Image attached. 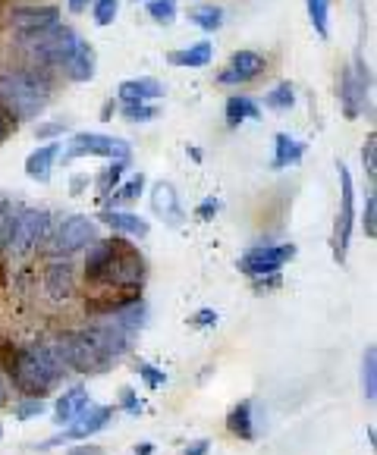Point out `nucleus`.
<instances>
[{"label": "nucleus", "instance_id": "nucleus-1", "mask_svg": "<svg viewBox=\"0 0 377 455\" xmlns=\"http://www.w3.org/2000/svg\"><path fill=\"white\" fill-rule=\"evenodd\" d=\"M141 280H145V261L135 245L126 239H98L88 245L85 258V308L92 315H110L129 301L141 299Z\"/></svg>", "mask_w": 377, "mask_h": 455}, {"label": "nucleus", "instance_id": "nucleus-2", "mask_svg": "<svg viewBox=\"0 0 377 455\" xmlns=\"http://www.w3.org/2000/svg\"><path fill=\"white\" fill-rule=\"evenodd\" d=\"M0 368L7 371V380H13V387L26 399H44L57 383L69 377L54 339L35 342V346H16V342L4 339L0 342Z\"/></svg>", "mask_w": 377, "mask_h": 455}, {"label": "nucleus", "instance_id": "nucleus-3", "mask_svg": "<svg viewBox=\"0 0 377 455\" xmlns=\"http://www.w3.org/2000/svg\"><path fill=\"white\" fill-rule=\"evenodd\" d=\"M51 100V85L44 76L28 73V69H13L0 76V108L7 110L13 120H35Z\"/></svg>", "mask_w": 377, "mask_h": 455}, {"label": "nucleus", "instance_id": "nucleus-4", "mask_svg": "<svg viewBox=\"0 0 377 455\" xmlns=\"http://www.w3.org/2000/svg\"><path fill=\"white\" fill-rule=\"evenodd\" d=\"M54 346H57V352H60L69 374H104V371L114 368V358L92 339L88 330H69V333H60L54 339Z\"/></svg>", "mask_w": 377, "mask_h": 455}, {"label": "nucleus", "instance_id": "nucleus-5", "mask_svg": "<svg viewBox=\"0 0 377 455\" xmlns=\"http://www.w3.org/2000/svg\"><path fill=\"white\" fill-rule=\"evenodd\" d=\"M76 44H79V35L67 26H51L44 32L26 35V41H22L26 54L35 57L38 63H44V67H67Z\"/></svg>", "mask_w": 377, "mask_h": 455}, {"label": "nucleus", "instance_id": "nucleus-6", "mask_svg": "<svg viewBox=\"0 0 377 455\" xmlns=\"http://www.w3.org/2000/svg\"><path fill=\"white\" fill-rule=\"evenodd\" d=\"M47 233H51V214L41 208H22L13 214L7 245L4 248H10L16 258H26L47 239Z\"/></svg>", "mask_w": 377, "mask_h": 455}, {"label": "nucleus", "instance_id": "nucleus-7", "mask_svg": "<svg viewBox=\"0 0 377 455\" xmlns=\"http://www.w3.org/2000/svg\"><path fill=\"white\" fill-rule=\"evenodd\" d=\"M79 157H114V161H129L132 148L129 141L114 139L101 132H76L69 145L63 148V161H79Z\"/></svg>", "mask_w": 377, "mask_h": 455}, {"label": "nucleus", "instance_id": "nucleus-8", "mask_svg": "<svg viewBox=\"0 0 377 455\" xmlns=\"http://www.w3.org/2000/svg\"><path fill=\"white\" fill-rule=\"evenodd\" d=\"M340 173V211L337 220H333V258L346 261V251H349L352 242V220H356V186H352V176L346 164H337Z\"/></svg>", "mask_w": 377, "mask_h": 455}, {"label": "nucleus", "instance_id": "nucleus-9", "mask_svg": "<svg viewBox=\"0 0 377 455\" xmlns=\"http://www.w3.org/2000/svg\"><path fill=\"white\" fill-rule=\"evenodd\" d=\"M94 242H98V223L85 214H73L57 227L54 239H51V255L69 258L76 251H85Z\"/></svg>", "mask_w": 377, "mask_h": 455}, {"label": "nucleus", "instance_id": "nucleus-10", "mask_svg": "<svg viewBox=\"0 0 377 455\" xmlns=\"http://www.w3.org/2000/svg\"><path fill=\"white\" fill-rule=\"evenodd\" d=\"M296 258V245H261L245 251L243 261H239V270L249 274L252 280H264V276L280 274V267L286 261Z\"/></svg>", "mask_w": 377, "mask_h": 455}, {"label": "nucleus", "instance_id": "nucleus-11", "mask_svg": "<svg viewBox=\"0 0 377 455\" xmlns=\"http://www.w3.org/2000/svg\"><path fill=\"white\" fill-rule=\"evenodd\" d=\"M368 92H371V73L362 60H356L340 76V100H343V114L349 120H356L368 108Z\"/></svg>", "mask_w": 377, "mask_h": 455}, {"label": "nucleus", "instance_id": "nucleus-12", "mask_svg": "<svg viewBox=\"0 0 377 455\" xmlns=\"http://www.w3.org/2000/svg\"><path fill=\"white\" fill-rule=\"evenodd\" d=\"M110 418H114V409H110V405H88V409L82 411V415L76 418L73 424H67V430H63L60 436H54V440H47V443H44V449L63 446V443L85 440V436H92V434H98V430L108 427Z\"/></svg>", "mask_w": 377, "mask_h": 455}, {"label": "nucleus", "instance_id": "nucleus-13", "mask_svg": "<svg viewBox=\"0 0 377 455\" xmlns=\"http://www.w3.org/2000/svg\"><path fill=\"white\" fill-rule=\"evenodd\" d=\"M88 333H92V339L98 342V346L108 352L110 358H120V355H126L129 352V346H132V336L126 333V330H120L116 327L110 317H98V321L92 323V327H85Z\"/></svg>", "mask_w": 377, "mask_h": 455}, {"label": "nucleus", "instance_id": "nucleus-14", "mask_svg": "<svg viewBox=\"0 0 377 455\" xmlns=\"http://www.w3.org/2000/svg\"><path fill=\"white\" fill-rule=\"evenodd\" d=\"M261 73H264V57L258 54V51H236L229 67L221 69L217 82H221V85H239V82H249Z\"/></svg>", "mask_w": 377, "mask_h": 455}, {"label": "nucleus", "instance_id": "nucleus-15", "mask_svg": "<svg viewBox=\"0 0 377 455\" xmlns=\"http://www.w3.org/2000/svg\"><path fill=\"white\" fill-rule=\"evenodd\" d=\"M10 22H13L16 32L35 35L51 26H60V13H57V7H20V10H13Z\"/></svg>", "mask_w": 377, "mask_h": 455}, {"label": "nucleus", "instance_id": "nucleus-16", "mask_svg": "<svg viewBox=\"0 0 377 455\" xmlns=\"http://www.w3.org/2000/svg\"><path fill=\"white\" fill-rule=\"evenodd\" d=\"M44 292L51 295V301L73 299L76 276H73V264H69L67 258H57V261L44 270Z\"/></svg>", "mask_w": 377, "mask_h": 455}, {"label": "nucleus", "instance_id": "nucleus-17", "mask_svg": "<svg viewBox=\"0 0 377 455\" xmlns=\"http://www.w3.org/2000/svg\"><path fill=\"white\" fill-rule=\"evenodd\" d=\"M151 208H155V214L161 217L167 227H180V223L186 220V211L180 208V195H176V188L170 186V182H157V186L151 188Z\"/></svg>", "mask_w": 377, "mask_h": 455}, {"label": "nucleus", "instance_id": "nucleus-18", "mask_svg": "<svg viewBox=\"0 0 377 455\" xmlns=\"http://www.w3.org/2000/svg\"><path fill=\"white\" fill-rule=\"evenodd\" d=\"M120 100L123 104H145V100L164 98V85L151 76H141V79H126L120 82Z\"/></svg>", "mask_w": 377, "mask_h": 455}, {"label": "nucleus", "instance_id": "nucleus-19", "mask_svg": "<svg viewBox=\"0 0 377 455\" xmlns=\"http://www.w3.org/2000/svg\"><path fill=\"white\" fill-rule=\"evenodd\" d=\"M92 405V399H88V389L85 387H69L67 393L57 399L54 405V421L57 424H73L76 418L82 415V411Z\"/></svg>", "mask_w": 377, "mask_h": 455}, {"label": "nucleus", "instance_id": "nucleus-20", "mask_svg": "<svg viewBox=\"0 0 377 455\" xmlns=\"http://www.w3.org/2000/svg\"><path fill=\"white\" fill-rule=\"evenodd\" d=\"M305 157V141L293 139V135L280 132L274 139V161H270V167L274 170H286V167H296V164H302Z\"/></svg>", "mask_w": 377, "mask_h": 455}, {"label": "nucleus", "instance_id": "nucleus-21", "mask_svg": "<svg viewBox=\"0 0 377 455\" xmlns=\"http://www.w3.org/2000/svg\"><path fill=\"white\" fill-rule=\"evenodd\" d=\"M101 317H110L116 327L126 330L129 336H135L145 323H148V308H145V301L141 299H135V301H129V305H123V308L110 311V315H101Z\"/></svg>", "mask_w": 377, "mask_h": 455}, {"label": "nucleus", "instance_id": "nucleus-22", "mask_svg": "<svg viewBox=\"0 0 377 455\" xmlns=\"http://www.w3.org/2000/svg\"><path fill=\"white\" fill-rule=\"evenodd\" d=\"M227 430L239 440H255V409H252V399L236 402L227 415Z\"/></svg>", "mask_w": 377, "mask_h": 455}, {"label": "nucleus", "instance_id": "nucleus-23", "mask_svg": "<svg viewBox=\"0 0 377 455\" xmlns=\"http://www.w3.org/2000/svg\"><path fill=\"white\" fill-rule=\"evenodd\" d=\"M101 223H108L114 233H123V235H148L151 227L145 217L139 214H129V211H101Z\"/></svg>", "mask_w": 377, "mask_h": 455}, {"label": "nucleus", "instance_id": "nucleus-24", "mask_svg": "<svg viewBox=\"0 0 377 455\" xmlns=\"http://www.w3.org/2000/svg\"><path fill=\"white\" fill-rule=\"evenodd\" d=\"M57 157H60V145H57V141L38 148V151H32V155L26 157V173L38 182H47L51 180V170H54Z\"/></svg>", "mask_w": 377, "mask_h": 455}, {"label": "nucleus", "instance_id": "nucleus-25", "mask_svg": "<svg viewBox=\"0 0 377 455\" xmlns=\"http://www.w3.org/2000/svg\"><path fill=\"white\" fill-rule=\"evenodd\" d=\"M211 57H214V47H211V41H198V44L182 47V51L167 54V63H170V67L202 69V67H208V63H211Z\"/></svg>", "mask_w": 377, "mask_h": 455}, {"label": "nucleus", "instance_id": "nucleus-26", "mask_svg": "<svg viewBox=\"0 0 377 455\" xmlns=\"http://www.w3.org/2000/svg\"><path fill=\"white\" fill-rule=\"evenodd\" d=\"M63 73H67L73 82H88V79H92V76H94V51H92V44H85V41L79 38V44H76L73 57L67 60Z\"/></svg>", "mask_w": 377, "mask_h": 455}, {"label": "nucleus", "instance_id": "nucleus-27", "mask_svg": "<svg viewBox=\"0 0 377 455\" xmlns=\"http://www.w3.org/2000/svg\"><path fill=\"white\" fill-rule=\"evenodd\" d=\"M261 116V108H258L255 98H245V94H233L227 100V126L239 129L245 120H258Z\"/></svg>", "mask_w": 377, "mask_h": 455}, {"label": "nucleus", "instance_id": "nucleus-28", "mask_svg": "<svg viewBox=\"0 0 377 455\" xmlns=\"http://www.w3.org/2000/svg\"><path fill=\"white\" fill-rule=\"evenodd\" d=\"M362 393L365 402L377 399V348L368 346L362 355Z\"/></svg>", "mask_w": 377, "mask_h": 455}, {"label": "nucleus", "instance_id": "nucleus-29", "mask_svg": "<svg viewBox=\"0 0 377 455\" xmlns=\"http://www.w3.org/2000/svg\"><path fill=\"white\" fill-rule=\"evenodd\" d=\"M264 104H268L270 110H277V114H286V110L296 108V88H293L290 82H280V85H274L264 94Z\"/></svg>", "mask_w": 377, "mask_h": 455}, {"label": "nucleus", "instance_id": "nucleus-30", "mask_svg": "<svg viewBox=\"0 0 377 455\" xmlns=\"http://www.w3.org/2000/svg\"><path fill=\"white\" fill-rule=\"evenodd\" d=\"M141 192H145V173L129 176L126 182H120V186L110 192V208H114V204H132Z\"/></svg>", "mask_w": 377, "mask_h": 455}, {"label": "nucleus", "instance_id": "nucleus-31", "mask_svg": "<svg viewBox=\"0 0 377 455\" xmlns=\"http://www.w3.org/2000/svg\"><path fill=\"white\" fill-rule=\"evenodd\" d=\"M188 22H196L202 32H217L223 26V7H214V4H202L188 13Z\"/></svg>", "mask_w": 377, "mask_h": 455}, {"label": "nucleus", "instance_id": "nucleus-32", "mask_svg": "<svg viewBox=\"0 0 377 455\" xmlns=\"http://www.w3.org/2000/svg\"><path fill=\"white\" fill-rule=\"evenodd\" d=\"M305 7H309V20L315 26L317 38L327 41L330 35V0H305Z\"/></svg>", "mask_w": 377, "mask_h": 455}, {"label": "nucleus", "instance_id": "nucleus-33", "mask_svg": "<svg viewBox=\"0 0 377 455\" xmlns=\"http://www.w3.org/2000/svg\"><path fill=\"white\" fill-rule=\"evenodd\" d=\"M129 161H114L110 167H104L101 173H98V192L101 195H110L116 186L123 182V170H126Z\"/></svg>", "mask_w": 377, "mask_h": 455}, {"label": "nucleus", "instance_id": "nucleus-34", "mask_svg": "<svg viewBox=\"0 0 377 455\" xmlns=\"http://www.w3.org/2000/svg\"><path fill=\"white\" fill-rule=\"evenodd\" d=\"M148 16L157 26H170L176 20V0H148Z\"/></svg>", "mask_w": 377, "mask_h": 455}, {"label": "nucleus", "instance_id": "nucleus-35", "mask_svg": "<svg viewBox=\"0 0 377 455\" xmlns=\"http://www.w3.org/2000/svg\"><path fill=\"white\" fill-rule=\"evenodd\" d=\"M92 13L98 26H110L116 20V13H120V0H94Z\"/></svg>", "mask_w": 377, "mask_h": 455}, {"label": "nucleus", "instance_id": "nucleus-36", "mask_svg": "<svg viewBox=\"0 0 377 455\" xmlns=\"http://www.w3.org/2000/svg\"><path fill=\"white\" fill-rule=\"evenodd\" d=\"M123 116L129 123H151L157 116V108H148V104H123Z\"/></svg>", "mask_w": 377, "mask_h": 455}, {"label": "nucleus", "instance_id": "nucleus-37", "mask_svg": "<svg viewBox=\"0 0 377 455\" xmlns=\"http://www.w3.org/2000/svg\"><path fill=\"white\" fill-rule=\"evenodd\" d=\"M362 164H365V173H368V180L374 182L377 180V139H374V135H368V141H365Z\"/></svg>", "mask_w": 377, "mask_h": 455}, {"label": "nucleus", "instance_id": "nucleus-38", "mask_svg": "<svg viewBox=\"0 0 377 455\" xmlns=\"http://www.w3.org/2000/svg\"><path fill=\"white\" fill-rule=\"evenodd\" d=\"M139 374H141V380L148 383L151 389L167 387V374H164V371H157L155 364H145V362H141V364H139Z\"/></svg>", "mask_w": 377, "mask_h": 455}, {"label": "nucleus", "instance_id": "nucleus-39", "mask_svg": "<svg viewBox=\"0 0 377 455\" xmlns=\"http://www.w3.org/2000/svg\"><path fill=\"white\" fill-rule=\"evenodd\" d=\"M41 411H44L41 399H22L20 405L13 409V415L20 418V421H28V418H41Z\"/></svg>", "mask_w": 377, "mask_h": 455}, {"label": "nucleus", "instance_id": "nucleus-40", "mask_svg": "<svg viewBox=\"0 0 377 455\" xmlns=\"http://www.w3.org/2000/svg\"><path fill=\"white\" fill-rule=\"evenodd\" d=\"M365 235H368V239H374L377 235V201H374V195L365 198Z\"/></svg>", "mask_w": 377, "mask_h": 455}, {"label": "nucleus", "instance_id": "nucleus-41", "mask_svg": "<svg viewBox=\"0 0 377 455\" xmlns=\"http://www.w3.org/2000/svg\"><path fill=\"white\" fill-rule=\"evenodd\" d=\"M120 405H123V411H129V415H141V411H145V402L139 399V395H135V389H123L120 393Z\"/></svg>", "mask_w": 377, "mask_h": 455}, {"label": "nucleus", "instance_id": "nucleus-42", "mask_svg": "<svg viewBox=\"0 0 377 455\" xmlns=\"http://www.w3.org/2000/svg\"><path fill=\"white\" fill-rule=\"evenodd\" d=\"M13 214H16V211L10 208L7 201H0V248L7 245V235H10V223H13Z\"/></svg>", "mask_w": 377, "mask_h": 455}, {"label": "nucleus", "instance_id": "nucleus-43", "mask_svg": "<svg viewBox=\"0 0 377 455\" xmlns=\"http://www.w3.org/2000/svg\"><path fill=\"white\" fill-rule=\"evenodd\" d=\"M188 323H192V327H198V330H205V327H214V323H217V311H214V308H205V311H198V315L192 317V321H188Z\"/></svg>", "mask_w": 377, "mask_h": 455}, {"label": "nucleus", "instance_id": "nucleus-44", "mask_svg": "<svg viewBox=\"0 0 377 455\" xmlns=\"http://www.w3.org/2000/svg\"><path fill=\"white\" fill-rule=\"evenodd\" d=\"M217 211H221V198H205L198 204V220H211V217H217Z\"/></svg>", "mask_w": 377, "mask_h": 455}, {"label": "nucleus", "instance_id": "nucleus-45", "mask_svg": "<svg viewBox=\"0 0 377 455\" xmlns=\"http://www.w3.org/2000/svg\"><path fill=\"white\" fill-rule=\"evenodd\" d=\"M63 132L60 123H44V126H38V132H35V139H57V135Z\"/></svg>", "mask_w": 377, "mask_h": 455}, {"label": "nucleus", "instance_id": "nucleus-46", "mask_svg": "<svg viewBox=\"0 0 377 455\" xmlns=\"http://www.w3.org/2000/svg\"><path fill=\"white\" fill-rule=\"evenodd\" d=\"M211 443L208 440H196V443H188L186 446V455H208Z\"/></svg>", "mask_w": 377, "mask_h": 455}, {"label": "nucleus", "instance_id": "nucleus-47", "mask_svg": "<svg viewBox=\"0 0 377 455\" xmlns=\"http://www.w3.org/2000/svg\"><path fill=\"white\" fill-rule=\"evenodd\" d=\"M67 455H108L101 446H79V449H69Z\"/></svg>", "mask_w": 377, "mask_h": 455}, {"label": "nucleus", "instance_id": "nucleus-48", "mask_svg": "<svg viewBox=\"0 0 377 455\" xmlns=\"http://www.w3.org/2000/svg\"><path fill=\"white\" fill-rule=\"evenodd\" d=\"M7 399H10V387H7V377L0 374V409L7 405Z\"/></svg>", "mask_w": 377, "mask_h": 455}, {"label": "nucleus", "instance_id": "nucleus-49", "mask_svg": "<svg viewBox=\"0 0 377 455\" xmlns=\"http://www.w3.org/2000/svg\"><path fill=\"white\" fill-rule=\"evenodd\" d=\"M7 132H10V120H7V114H4V108H0V141L7 139Z\"/></svg>", "mask_w": 377, "mask_h": 455}, {"label": "nucleus", "instance_id": "nucleus-50", "mask_svg": "<svg viewBox=\"0 0 377 455\" xmlns=\"http://www.w3.org/2000/svg\"><path fill=\"white\" fill-rule=\"evenodd\" d=\"M151 452H155L151 443H139V446H135V455H151Z\"/></svg>", "mask_w": 377, "mask_h": 455}, {"label": "nucleus", "instance_id": "nucleus-51", "mask_svg": "<svg viewBox=\"0 0 377 455\" xmlns=\"http://www.w3.org/2000/svg\"><path fill=\"white\" fill-rule=\"evenodd\" d=\"M85 7H88V0H69V10H73V13H82Z\"/></svg>", "mask_w": 377, "mask_h": 455}, {"label": "nucleus", "instance_id": "nucleus-52", "mask_svg": "<svg viewBox=\"0 0 377 455\" xmlns=\"http://www.w3.org/2000/svg\"><path fill=\"white\" fill-rule=\"evenodd\" d=\"M85 176H76V186H73V192H82V186H85Z\"/></svg>", "mask_w": 377, "mask_h": 455}, {"label": "nucleus", "instance_id": "nucleus-53", "mask_svg": "<svg viewBox=\"0 0 377 455\" xmlns=\"http://www.w3.org/2000/svg\"><path fill=\"white\" fill-rule=\"evenodd\" d=\"M0 440H4V424H0Z\"/></svg>", "mask_w": 377, "mask_h": 455}]
</instances>
